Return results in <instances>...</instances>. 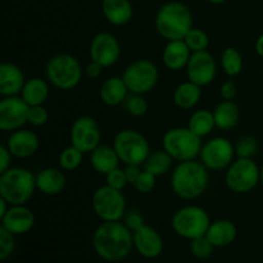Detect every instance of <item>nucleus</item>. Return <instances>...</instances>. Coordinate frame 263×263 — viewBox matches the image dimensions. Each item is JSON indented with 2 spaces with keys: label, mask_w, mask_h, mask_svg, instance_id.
<instances>
[{
  "label": "nucleus",
  "mask_w": 263,
  "mask_h": 263,
  "mask_svg": "<svg viewBox=\"0 0 263 263\" xmlns=\"http://www.w3.org/2000/svg\"><path fill=\"white\" fill-rule=\"evenodd\" d=\"M92 248L104 261H123L134 248V233L121 221L103 222L92 234Z\"/></svg>",
  "instance_id": "nucleus-1"
},
{
  "label": "nucleus",
  "mask_w": 263,
  "mask_h": 263,
  "mask_svg": "<svg viewBox=\"0 0 263 263\" xmlns=\"http://www.w3.org/2000/svg\"><path fill=\"white\" fill-rule=\"evenodd\" d=\"M210 170L200 161L179 162L172 170L170 185L176 197L184 200H195L202 197L210 185Z\"/></svg>",
  "instance_id": "nucleus-2"
},
{
  "label": "nucleus",
  "mask_w": 263,
  "mask_h": 263,
  "mask_svg": "<svg viewBox=\"0 0 263 263\" xmlns=\"http://www.w3.org/2000/svg\"><path fill=\"white\" fill-rule=\"evenodd\" d=\"M154 26L164 40H184L186 33L194 27L193 14L184 3L168 2L157 12Z\"/></svg>",
  "instance_id": "nucleus-3"
},
{
  "label": "nucleus",
  "mask_w": 263,
  "mask_h": 263,
  "mask_svg": "<svg viewBox=\"0 0 263 263\" xmlns=\"http://www.w3.org/2000/svg\"><path fill=\"white\" fill-rule=\"evenodd\" d=\"M36 175L23 167H10L0 174V198L10 205L26 204L35 194Z\"/></svg>",
  "instance_id": "nucleus-4"
},
{
  "label": "nucleus",
  "mask_w": 263,
  "mask_h": 263,
  "mask_svg": "<svg viewBox=\"0 0 263 263\" xmlns=\"http://www.w3.org/2000/svg\"><path fill=\"white\" fill-rule=\"evenodd\" d=\"M46 80L55 89L68 91L77 87L85 74V68L76 57L67 53L51 57L45 67Z\"/></svg>",
  "instance_id": "nucleus-5"
},
{
  "label": "nucleus",
  "mask_w": 263,
  "mask_h": 263,
  "mask_svg": "<svg viewBox=\"0 0 263 263\" xmlns=\"http://www.w3.org/2000/svg\"><path fill=\"white\" fill-rule=\"evenodd\" d=\"M163 149L177 162L197 159L202 151V138L189 127H174L166 131L162 139Z\"/></svg>",
  "instance_id": "nucleus-6"
},
{
  "label": "nucleus",
  "mask_w": 263,
  "mask_h": 263,
  "mask_svg": "<svg viewBox=\"0 0 263 263\" xmlns=\"http://www.w3.org/2000/svg\"><path fill=\"white\" fill-rule=\"evenodd\" d=\"M211 218L207 211L199 205H184L174 213L171 220L172 230L180 238L193 240L207 234Z\"/></svg>",
  "instance_id": "nucleus-7"
},
{
  "label": "nucleus",
  "mask_w": 263,
  "mask_h": 263,
  "mask_svg": "<svg viewBox=\"0 0 263 263\" xmlns=\"http://www.w3.org/2000/svg\"><path fill=\"white\" fill-rule=\"evenodd\" d=\"M113 148L125 166L126 164L143 166L151 154L148 139L140 131L133 128L118 131L113 139Z\"/></svg>",
  "instance_id": "nucleus-8"
},
{
  "label": "nucleus",
  "mask_w": 263,
  "mask_h": 263,
  "mask_svg": "<svg viewBox=\"0 0 263 263\" xmlns=\"http://www.w3.org/2000/svg\"><path fill=\"white\" fill-rule=\"evenodd\" d=\"M261 181V168L253 158H236L226 168L225 184L236 194L251 193Z\"/></svg>",
  "instance_id": "nucleus-9"
},
{
  "label": "nucleus",
  "mask_w": 263,
  "mask_h": 263,
  "mask_svg": "<svg viewBox=\"0 0 263 263\" xmlns=\"http://www.w3.org/2000/svg\"><path fill=\"white\" fill-rule=\"evenodd\" d=\"M122 79L131 94L145 95L158 84L159 69L149 59H136L126 67Z\"/></svg>",
  "instance_id": "nucleus-10"
},
{
  "label": "nucleus",
  "mask_w": 263,
  "mask_h": 263,
  "mask_svg": "<svg viewBox=\"0 0 263 263\" xmlns=\"http://www.w3.org/2000/svg\"><path fill=\"white\" fill-rule=\"evenodd\" d=\"M92 210L103 222L121 221L126 215V198L122 190L102 185L92 194Z\"/></svg>",
  "instance_id": "nucleus-11"
},
{
  "label": "nucleus",
  "mask_w": 263,
  "mask_h": 263,
  "mask_svg": "<svg viewBox=\"0 0 263 263\" xmlns=\"http://www.w3.org/2000/svg\"><path fill=\"white\" fill-rule=\"evenodd\" d=\"M235 145L223 136H216L203 144L200 162L210 171H222L235 161Z\"/></svg>",
  "instance_id": "nucleus-12"
},
{
  "label": "nucleus",
  "mask_w": 263,
  "mask_h": 263,
  "mask_svg": "<svg viewBox=\"0 0 263 263\" xmlns=\"http://www.w3.org/2000/svg\"><path fill=\"white\" fill-rule=\"evenodd\" d=\"M69 138H71V145L76 146L84 154H90L97 146L100 145L102 131L99 123L90 116H81L72 123Z\"/></svg>",
  "instance_id": "nucleus-13"
},
{
  "label": "nucleus",
  "mask_w": 263,
  "mask_h": 263,
  "mask_svg": "<svg viewBox=\"0 0 263 263\" xmlns=\"http://www.w3.org/2000/svg\"><path fill=\"white\" fill-rule=\"evenodd\" d=\"M90 59L108 68L120 61L121 44L113 33L103 31L97 33L90 43Z\"/></svg>",
  "instance_id": "nucleus-14"
},
{
  "label": "nucleus",
  "mask_w": 263,
  "mask_h": 263,
  "mask_svg": "<svg viewBox=\"0 0 263 263\" xmlns=\"http://www.w3.org/2000/svg\"><path fill=\"white\" fill-rule=\"evenodd\" d=\"M30 105L21 98L5 97L0 100V130L13 133L23 128L27 122Z\"/></svg>",
  "instance_id": "nucleus-15"
},
{
  "label": "nucleus",
  "mask_w": 263,
  "mask_h": 263,
  "mask_svg": "<svg viewBox=\"0 0 263 263\" xmlns=\"http://www.w3.org/2000/svg\"><path fill=\"white\" fill-rule=\"evenodd\" d=\"M185 69L187 80L199 85L200 87L211 85L217 76V63L215 57L208 50L192 53Z\"/></svg>",
  "instance_id": "nucleus-16"
},
{
  "label": "nucleus",
  "mask_w": 263,
  "mask_h": 263,
  "mask_svg": "<svg viewBox=\"0 0 263 263\" xmlns=\"http://www.w3.org/2000/svg\"><path fill=\"white\" fill-rule=\"evenodd\" d=\"M163 239L161 234L152 226L144 223L141 228L134 231V248L144 258H157L163 252Z\"/></svg>",
  "instance_id": "nucleus-17"
},
{
  "label": "nucleus",
  "mask_w": 263,
  "mask_h": 263,
  "mask_svg": "<svg viewBox=\"0 0 263 263\" xmlns=\"http://www.w3.org/2000/svg\"><path fill=\"white\" fill-rule=\"evenodd\" d=\"M7 148L14 158L26 159L36 154L40 148V139L37 134L27 128H20L10 133L7 140Z\"/></svg>",
  "instance_id": "nucleus-18"
},
{
  "label": "nucleus",
  "mask_w": 263,
  "mask_h": 263,
  "mask_svg": "<svg viewBox=\"0 0 263 263\" xmlns=\"http://www.w3.org/2000/svg\"><path fill=\"white\" fill-rule=\"evenodd\" d=\"M2 225L14 235H23L35 226V215L26 204L10 205L4 216L0 218Z\"/></svg>",
  "instance_id": "nucleus-19"
},
{
  "label": "nucleus",
  "mask_w": 263,
  "mask_h": 263,
  "mask_svg": "<svg viewBox=\"0 0 263 263\" xmlns=\"http://www.w3.org/2000/svg\"><path fill=\"white\" fill-rule=\"evenodd\" d=\"M25 84V73L17 64L10 62L0 64V95L3 98L21 95Z\"/></svg>",
  "instance_id": "nucleus-20"
},
{
  "label": "nucleus",
  "mask_w": 263,
  "mask_h": 263,
  "mask_svg": "<svg viewBox=\"0 0 263 263\" xmlns=\"http://www.w3.org/2000/svg\"><path fill=\"white\" fill-rule=\"evenodd\" d=\"M192 57V50L184 40L167 41L162 53V61L170 71H181L186 68L189 59Z\"/></svg>",
  "instance_id": "nucleus-21"
},
{
  "label": "nucleus",
  "mask_w": 263,
  "mask_h": 263,
  "mask_svg": "<svg viewBox=\"0 0 263 263\" xmlns=\"http://www.w3.org/2000/svg\"><path fill=\"white\" fill-rule=\"evenodd\" d=\"M66 176L62 170L46 167L36 175V187L39 192L48 197L61 194L66 187Z\"/></svg>",
  "instance_id": "nucleus-22"
},
{
  "label": "nucleus",
  "mask_w": 263,
  "mask_h": 263,
  "mask_svg": "<svg viewBox=\"0 0 263 263\" xmlns=\"http://www.w3.org/2000/svg\"><path fill=\"white\" fill-rule=\"evenodd\" d=\"M102 12L112 26H125L133 20L134 8L130 0H102Z\"/></svg>",
  "instance_id": "nucleus-23"
},
{
  "label": "nucleus",
  "mask_w": 263,
  "mask_h": 263,
  "mask_svg": "<svg viewBox=\"0 0 263 263\" xmlns=\"http://www.w3.org/2000/svg\"><path fill=\"white\" fill-rule=\"evenodd\" d=\"M205 236L215 248H223L235 241L236 236H238V229L233 221L217 220L211 222Z\"/></svg>",
  "instance_id": "nucleus-24"
},
{
  "label": "nucleus",
  "mask_w": 263,
  "mask_h": 263,
  "mask_svg": "<svg viewBox=\"0 0 263 263\" xmlns=\"http://www.w3.org/2000/svg\"><path fill=\"white\" fill-rule=\"evenodd\" d=\"M128 89L122 77L113 76L105 80L99 90L100 100L108 107H117L126 102L128 97Z\"/></svg>",
  "instance_id": "nucleus-25"
},
{
  "label": "nucleus",
  "mask_w": 263,
  "mask_h": 263,
  "mask_svg": "<svg viewBox=\"0 0 263 263\" xmlns=\"http://www.w3.org/2000/svg\"><path fill=\"white\" fill-rule=\"evenodd\" d=\"M120 163L121 159L113 145H102L100 144L90 153V164H91L92 170L99 175L105 176L112 170L120 167Z\"/></svg>",
  "instance_id": "nucleus-26"
},
{
  "label": "nucleus",
  "mask_w": 263,
  "mask_h": 263,
  "mask_svg": "<svg viewBox=\"0 0 263 263\" xmlns=\"http://www.w3.org/2000/svg\"><path fill=\"white\" fill-rule=\"evenodd\" d=\"M213 117H215L216 127L222 131L233 130L239 123L240 110L234 100H222L215 107Z\"/></svg>",
  "instance_id": "nucleus-27"
},
{
  "label": "nucleus",
  "mask_w": 263,
  "mask_h": 263,
  "mask_svg": "<svg viewBox=\"0 0 263 263\" xmlns=\"http://www.w3.org/2000/svg\"><path fill=\"white\" fill-rule=\"evenodd\" d=\"M200 98H202V87L189 80L177 85L172 94L174 104L180 109L185 110L194 108L200 102Z\"/></svg>",
  "instance_id": "nucleus-28"
},
{
  "label": "nucleus",
  "mask_w": 263,
  "mask_h": 263,
  "mask_svg": "<svg viewBox=\"0 0 263 263\" xmlns=\"http://www.w3.org/2000/svg\"><path fill=\"white\" fill-rule=\"evenodd\" d=\"M49 94H50L49 81L40 77H32V79L26 80L21 98L30 107H32V105H44V103L48 100Z\"/></svg>",
  "instance_id": "nucleus-29"
},
{
  "label": "nucleus",
  "mask_w": 263,
  "mask_h": 263,
  "mask_svg": "<svg viewBox=\"0 0 263 263\" xmlns=\"http://www.w3.org/2000/svg\"><path fill=\"white\" fill-rule=\"evenodd\" d=\"M187 127H189L195 135L199 136V138H205V136L211 135L216 127L213 112L208 109L195 110V112H193L192 116H190L189 122H187Z\"/></svg>",
  "instance_id": "nucleus-30"
},
{
  "label": "nucleus",
  "mask_w": 263,
  "mask_h": 263,
  "mask_svg": "<svg viewBox=\"0 0 263 263\" xmlns=\"http://www.w3.org/2000/svg\"><path fill=\"white\" fill-rule=\"evenodd\" d=\"M172 163H174V158L164 149H158V151L151 152L143 166L145 171L151 172L156 177H159L171 171Z\"/></svg>",
  "instance_id": "nucleus-31"
},
{
  "label": "nucleus",
  "mask_w": 263,
  "mask_h": 263,
  "mask_svg": "<svg viewBox=\"0 0 263 263\" xmlns=\"http://www.w3.org/2000/svg\"><path fill=\"white\" fill-rule=\"evenodd\" d=\"M220 62L222 71L225 72V74H228L230 79L239 76L244 68L243 57L239 53L238 49L233 48V46L226 48L225 50L222 51Z\"/></svg>",
  "instance_id": "nucleus-32"
},
{
  "label": "nucleus",
  "mask_w": 263,
  "mask_h": 263,
  "mask_svg": "<svg viewBox=\"0 0 263 263\" xmlns=\"http://www.w3.org/2000/svg\"><path fill=\"white\" fill-rule=\"evenodd\" d=\"M82 157H84V153L80 149L73 145H69L64 148L59 154V166L63 171H74L81 166Z\"/></svg>",
  "instance_id": "nucleus-33"
},
{
  "label": "nucleus",
  "mask_w": 263,
  "mask_h": 263,
  "mask_svg": "<svg viewBox=\"0 0 263 263\" xmlns=\"http://www.w3.org/2000/svg\"><path fill=\"white\" fill-rule=\"evenodd\" d=\"M184 41L192 53H197V51H204L207 50L210 46V37H208L207 32L203 31L202 28L193 27L189 32L185 36Z\"/></svg>",
  "instance_id": "nucleus-34"
},
{
  "label": "nucleus",
  "mask_w": 263,
  "mask_h": 263,
  "mask_svg": "<svg viewBox=\"0 0 263 263\" xmlns=\"http://www.w3.org/2000/svg\"><path fill=\"white\" fill-rule=\"evenodd\" d=\"M258 151L257 139L252 135H243L235 144V154L238 158H253Z\"/></svg>",
  "instance_id": "nucleus-35"
},
{
  "label": "nucleus",
  "mask_w": 263,
  "mask_h": 263,
  "mask_svg": "<svg viewBox=\"0 0 263 263\" xmlns=\"http://www.w3.org/2000/svg\"><path fill=\"white\" fill-rule=\"evenodd\" d=\"M213 244L207 239V236H199L190 240V252L198 259H208L213 253Z\"/></svg>",
  "instance_id": "nucleus-36"
},
{
  "label": "nucleus",
  "mask_w": 263,
  "mask_h": 263,
  "mask_svg": "<svg viewBox=\"0 0 263 263\" xmlns=\"http://www.w3.org/2000/svg\"><path fill=\"white\" fill-rule=\"evenodd\" d=\"M125 105L127 112L134 117H143L149 109L148 102L144 98V95L140 94H131L130 97H127Z\"/></svg>",
  "instance_id": "nucleus-37"
},
{
  "label": "nucleus",
  "mask_w": 263,
  "mask_h": 263,
  "mask_svg": "<svg viewBox=\"0 0 263 263\" xmlns=\"http://www.w3.org/2000/svg\"><path fill=\"white\" fill-rule=\"evenodd\" d=\"M14 234L0 226V259L5 261L13 254L15 249Z\"/></svg>",
  "instance_id": "nucleus-38"
},
{
  "label": "nucleus",
  "mask_w": 263,
  "mask_h": 263,
  "mask_svg": "<svg viewBox=\"0 0 263 263\" xmlns=\"http://www.w3.org/2000/svg\"><path fill=\"white\" fill-rule=\"evenodd\" d=\"M157 184V177L154 175H152L151 172L143 170L140 174V176L138 177V180L134 184V187L138 193L140 194H149L154 190Z\"/></svg>",
  "instance_id": "nucleus-39"
},
{
  "label": "nucleus",
  "mask_w": 263,
  "mask_h": 263,
  "mask_svg": "<svg viewBox=\"0 0 263 263\" xmlns=\"http://www.w3.org/2000/svg\"><path fill=\"white\" fill-rule=\"evenodd\" d=\"M49 121V112L44 105H32L28 109L27 122L35 127L45 126Z\"/></svg>",
  "instance_id": "nucleus-40"
},
{
  "label": "nucleus",
  "mask_w": 263,
  "mask_h": 263,
  "mask_svg": "<svg viewBox=\"0 0 263 263\" xmlns=\"http://www.w3.org/2000/svg\"><path fill=\"white\" fill-rule=\"evenodd\" d=\"M105 184L109 185V186L113 187V189H117V190L125 189V187L128 185L125 170L120 168V167L112 170L109 174L105 175Z\"/></svg>",
  "instance_id": "nucleus-41"
},
{
  "label": "nucleus",
  "mask_w": 263,
  "mask_h": 263,
  "mask_svg": "<svg viewBox=\"0 0 263 263\" xmlns=\"http://www.w3.org/2000/svg\"><path fill=\"white\" fill-rule=\"evenodd\" d=\"M123 222H125V225L127 226L133 233L145 223L144 222L143 215L136 210H133L128 213H126L125 217H123Z\"/></svg>",
  "instance_id": "nucleus-42"
},
{
  "label": "nucleus",
  "mask_w": 263,
  "mask_h": 263,
  "mask_svg": "<svg viewBox=\"0 0 263 263\" xmlns=\"http://www.w3.org/2000/svg\"><path fill=\"white\" fill-rule=\"evenodd\" d=\"M220 95L222 100H234L238 95V86H236L235 81L231 79L226 80L220 87Z\"/></svg>",
  "instance_id": "nucleus-43"
},
{
  "label": "nucleus",
  "mask_w": 263,
  "mask_h": 263,
  "mask_svg": "<svg viewBox=\"0 0 263 263\" xmlns=\"http://www.w3.org/2000/svg\"><path fill=\"white\" fill-rule=\"evenodd\" d=\"M12 153L9 152V149L7 148V145L0 146V174L5 172L7 170L10 168V163H12Z\"/></svg>",
  "instance_id": "nucleus-44"
},
{
  "label": "nucleus",
  "mask_w": 263,
  "mask_h": 263,
  "mask_svg": "<svg viewBox=\"0 0 263 263\" xmlns=\"http://www.w3.org/2000/svg\"><path fill=\"white\" fill-rule=\"evenodd\" d=\"M103 69H104V67L100 66L99 63L90 61V63L85 67V76L90 80H95L102 76Z\"/></svg>",
  "instance_id": "nucleus-45"
},
{
  "label": "nucleus",
  "mask_w": 263,
  "mask_h": 263,
  "mask_svg": "<svg viewBox=\"0 0 263 263\" xmlns=\"http://www.w3.org/2000/svg\"><path fill=\"white\" fill-rule=\"evenodd\" d=\"M123 170H125V174H126V177H127L128 184L131 185L135 184V181L138 180V177L140 176L141 174L140 166H135V164H126V167Z\"/></svg>",
  "instance_id": "nucleus-46"
},
{
  "label": "nucleus",
  "mask_w": 263,
  "mask_h": 263,
  "mask_svg": "<svg viewBox=\"0 0 263 263\" xmlns=\"http://www.w3.org/2000/svg\"><path fill=\"white\" fill-rule=\"evenodd\" d=\"M254 48H256V53L263 58V32L258 36V39H257L256 46H254Z\"/></svg>",
  "instance_id": "nucleus-47"
},
{
  "label": "nucleus",
  "mask_w": 263,
  "mask_h": 263,
  "mask_svg": "<svg viewBox=\"0 0 263 263\" xmlns=\"http://www.w3.org/2000/svg\"><path fill=\"white\" fill-rule=\"evenodd\" d=\"M207 2H210L211 4H215V5H220V4H223V3L226 2V0H207Z\"/></svg>",
  "instance_id": "nucleus-48"
},
{
  "label": "nucleus",
  "mask_w": 263,
  "mask_h": 263,
  "mask_svg": "<svg viewBox=\"0 0 263 263\" xmlns=\"http://www.w3.org/2000/svg\"><path fill=\"white\" fill-rule=\"evenodd\" d=\"M261 181L263 182V166L261 167Z\"/></svg>",
  "instance_id": "nucleus-49"
},
{
  "label": "nucleus",
  "mask_w": 263,
  "mask_h": 263,
  "mask_svg": "<svg viewBox=\"0 0 263 263\" xmlns=\"http://www.w3.org/2000/svg\"><path fill=\"white\" fill-rule=\"evenodd\" d=\"M262 85H263V79H262Z\"/></svg>",
  "instance_id": "nucleus-50"
}]
</instances>
